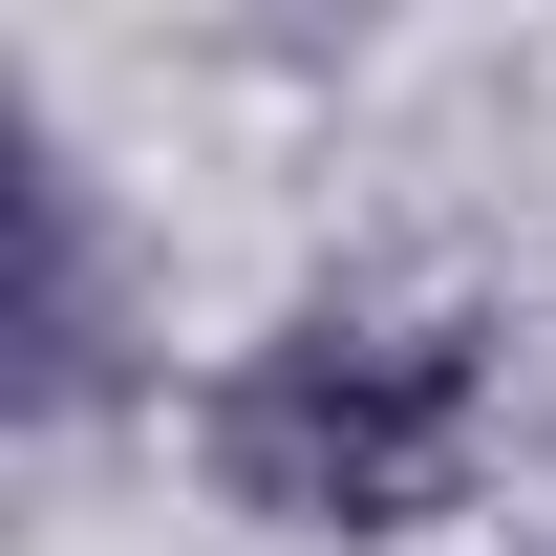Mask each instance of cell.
I'll use <instances>...</instances> for the list:
<instances>
[{
    "instance_id": "obj_1",
    "label": "cell",
    "mask_w": 556,
    "mask_h": 556,
    "mask_svg": "<svg viewBox=\"0 0 556 556\" xmlns=\"http://www.w3.org/2000/svg\"><path fill=\"white\" fill-rule=\"evenodd\" d=\"M471 428H492V343L450 300H300L278 343L214 364V492L257 535H428L471 492Z\"/></svg>"
},
{
    "instance_id": "obj_2",
    "label": "cell",
    "mask_w": 556,
    "mask_h": 556,
    "mask_svg": "<svg viewBox=\"0 0 556 556\" xmlns=\"http://www.w3.org/2000/svg\"><path fill=\"white\" fill-rule=\"evenodd\" d=\"M86 386H108V236L65 150H22V407H86Z\"/></svg>"
}]
</instances>
